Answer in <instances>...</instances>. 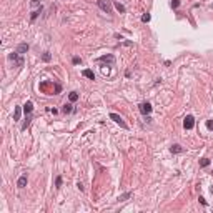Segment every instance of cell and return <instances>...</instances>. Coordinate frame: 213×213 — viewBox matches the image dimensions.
Here are the masks:
<instances>
[{"label": "cell", "instance_id": "1", "mask_svg": "<svg viewBox=\"0 0 213 213\" xmlns=\"http://www.w3.org/2000/svg\"><path fill=\"white\" fill-rule=\"evenodd\" d=\"M9 62H12V63H13V67H17V68L23 67V57L20 55L17 50H15L13 53H10V55H9Z\"/></svg>", "mask_w": 213, "mask_h": 213}, {"label": "cell", "instance_id": "2", "mask_svg": "<svg viewBox=\"0 0 213 213\" xmlns=\"http://www.w3.org/2000/svg\"><path fill=\"white\" fill-rule=\"evenodd\" d=\"M112 0H97V5L103 10L105 13H112Z\"/></svg>", "mask_w": 213, "mask_h": 213}, {"label": "cell", "instance_id": "3", "mask_svg": "<svg viewBox=\"0 0 213 213\" xmlns=\"http://www.w3.org/2000/svg\"><path fill=\"white\" fill-rule=\"evenodd\" d=\"M110 120H113L116 125H120L122 128H125V130L128 128V125H126L125 122H123V118H122L120 115H116V113H110Z\"/></svg>", "mask_w": 213, "mask_h": 213}, {"label": "cell", "instance_id": "4", "mask_svg": "<svg viewBox=\"0 0 213 213\" xmlns=\"http://www.w3.org/2000/svg\"><path fill=\"white\" fill-rule=\"evenodd\" d=\"M138 108H140V112H142V113H143L145 116L152 113V105H150L148 102H143V103H140V107H138Z\"/></svg>", "mask_w": 213, "mask_h": 213}, {"label": "cell", "instance_id": "5", "mask_svg": "<svg viewBox=\"0 0 213 213\" xmlns=\"http://www.w3.org/2000/svg\"><path fill=\"white\" fill-rule=\"evenodd\" d=\"M183 126L186 128V130H192L195 126V118L192 115H186V118H185V122H183Z\"/></svg>", "mask_w": 213, "mask_h": 213}, {"label": "cell", "instance_id": "6", "mask_svg": "<svg viewBox=\"0 0 213 213\" xmlns=\"http://www.w3.org/2000/svg\"><path fill=\"white\" fill-rule=\"evenodd\" d=\"M103 62H108L110 65H113L115 63V57L113 55H103V57L98 58V63H103Z\"/></svg>", "mask_w": 213, "mask_h": 213}, {"label": "cell", "instance_id": "7", "mask_svg": "<svg viewBox=\"0 0 213 213\" xmlns=\"http://www.w3.org/2000/svg\"><path fill=\"white\" fill-rule=\"evenodd\" d=\"M27 182H29V178H27V175H22L19 180H17V186L19 188H25V185H27Z\"/></svg>", "mask_w": 213, "mask_h": 213}, {"label": "cell", "instance_id": "8", "mask_svg": "<svg viewBox=\"0 0 213 213\" xmlns=\"http://www.w3.org/2000/svg\"><path fill=\"white\" fill-rule=\"evenodd\" d=\"M32 110H33V103L32 102H25V105H23V112H25V115H30L32 113Z\"/></svg>", "mask_w": 213, "mask_h": 213}, {"label": "cell", "instance_id": "9", "mask_svg": "<svg viewBox=\"0 0 213 213\" xmlns=\"http://www.w3.org/2000/svg\"><path fill=\"white\" fill-rule=\"evenodd\" d=\"M17 52H19L20 55L27 53V52H29V45H27V43H20L19 47H17Z\"/></svg>", "mask_w": 213, "mask_h": 213}, {"label": "cell", "instance_id": "10", "mask_svg": "<svg viewBox=\"0 0 213 213\" xmlns=\"http://www.w3.org/2000/svg\"><path fill=\"white\" fill-rule=\"evenodd\" d=\"M82 75H83V77H87V78H90V80H95V73H93L92 70H88V68H85V70L82 72Z\"/></svg>", "mask_w": 213, "mask_h": 213}, {"label": "cell", "instance_id": "11", "mask_svg": "<svg viewBox=\"0 0 213 213\" xmlns=\"http://www.w3.org/2000/svg\"><path fill=\"white\" fill-rule=\"evenodd\" d=\"M20 113H22V108L15 107V112H13V122H19L20 120Z\"/></svg>", "mask_w": 213, "mask_h": 213}, {"label": "cell", "instance_id": "12", "mask_svg": "<svg viewBox=\"0 0 213 213\" xmlns=\"http://www.w3.org/2000/svg\"><path fill=\"white\" fill-rule=\"evenodd\" d=\"M170 152H172V153H182V152H183V148H182L180 145H172Z\"/></svg>", "mask_w": 213, "mask_h": 213}, {"label": "cell", "instance_id": "13", "mask_svg": "<svg viewBox=\"0 0 213 213\" xmlns=\"http://www.w3.org/2000/svg\"><path fill=\"white\" fill-rule=\"evenodd\" d=\"M113 5H115V9L118 10V12H120V13H125V7H123V5H122V3H120V2H113Z\"/></svg>", "mask_w": 213, "mask_h": 213}, {"label": "cell", "instance_id": "14", "mask_svg": "<svg viewBox=\"0 0 213 213\" xmlns=\"http://www.w3.org/2000/svg\"><path fill=\"white\" fill-rule=\"evenodd\" d=\"M30 7H32L33 10L40 9V7H42V5H40V0H32V2H30Z\"/></svg>", "mask_w": 213, "mask_h": 213}, {"label": "cell", "instance_id": "15", "mask_svg": "<svg viewBox=\"0 0 213 213\" xmlns=\"http://www.w3.org/2000/svg\"><path fill=\"white\" fill-rule=\"evenodd\" d=\"M72 110H73V108H72V105H70V103H65V105H63V108H62V112H63V113H70Z\"/></svg>", "mask_w": 213, "mask_h": 213}, {"label": "cell", "instance_id": "16", "mask_svg": "<svg viewBox=\"0 0 213 213\" xmlns=\"http://www.w3.org/2000/svg\"><path fill=\"white\" fill-rule=\"evenodd\" d=\"M68 98H70V102H77V100H78V93H77V92H72V93L68 95Z\"/></svg>", "mask_w": 213, "mask_h": 213}, {"label": "cell", "instance_id": "17", "mask_svg": "<svg viewBox=\"0 0 213 213\" xmlns=\"http://www.w3.org/2000/svg\"><path fill=\"white\" fill-rule=\"evenodd\" d=\"M30 120H32V116H30V115H27V120L23 122V125H22V130H27V126L30 125Z\"/></svg>", "mask_w": 213, "mask_h": 213}, {"label": "cell", "instance_id": "18", "mask_svg": "<svg viewBox=\"0 0 213 213\" xmlns=\"http://www.w3.org/2000/svg\"><path fill=\"white\" fill-rule=\"evenodd\" d=\"M132 196V193L128 192V193H125V195H122V196H118V202H125V200H128Z\"/></svg>", "mask_w": 213, "mask_h": 213}, {"label": "cell", "instance_id": "19", "mask_svg": "<svg viewBox=\"0 0 213 213\" xmlns=\"http://www.w3.org/2000/svg\"><path fill=\"white\" fill-rule=\"evenodd\" d=\"M208 165H210V160H208V158H202V160H200V166H208Z\"/></svg>", "mask_w": 213, "mask_h": 213}, {"label": "cell", "instance_id": "20", "mask_svg": "<svg viewBox=\"0 0 213 213\" xmlns=\"http://www.w3.org/2000/svg\"><path fill=\"white\" fill-rule=\"evenodd\" d=\"M150 19H152L150 13H143V15H142V22H150Z\"/></svg>", "mask_w": 213, "mask_h": 213}, {"label": "cell", "instance_id": "21", "mask_svg": "<svg viewBox=\"0 0 213 213\" xmlns=\"http://www.w3.org/2000/svg\"><path fill=\"white\" fill-rule=\"evenodd\" d=\"M42 58H43V62H50V58H52V57H50V53H49V52H45V53L42 55Z\"/></svg>", "mask_w": 213, "mask_h": 213}, {"label": "cell", "instance_id": "22", "mask_svg": "<svg viewBox=\"0 0 213 213\" xmlns=\"http://www.w3.org/2000/svg\"><path fill=\"white\" fill-rule=\"evenodd\" d=\"M178 5H180V0H172V7H173V9H176Z\"/></svg>", "mask_w": 213, "mask_h": 213}, {"label": "cell", "instance_id": "23", "mask_svg": "<svg viewBox=\"0 0 213 213\" xmlns=\"http://www.w3.org/2000/svg\"><path fill=\"white\" fill-rule=\"evenodd\" d=\"M206 126H208V130H213V120H208V122H206Z\"/></svg>", "mask_w": 213, "mask_h": 213}, {"label": "cell", "instance_id": "24", "mask_svg": "<svg viewBox=\"0 0 213 213\" xmlns=\"http://www.w3.org/2000/svg\"><path fill=\"white\" fill-rule=\"evenodd\" d=\"M73 63H75V65H78V63H82V58H78V57H73Z\"/></svg>", "mask_w": 213, "mask_h": 213}, {"label": "cell", "instance_id": "25", "mask_svg": "<svg viewBox=\"0 0 213 213\" xmlns=\"http://www.w3.org/2000/svg\"><path fill=\"white\" fill-rule=\"evenodd\" d=\"M55 183H57V186H62V176H57V180H55Z\"/></svg>", "mask_w": 213, "mask_h": 213}, {"label": "cell", "instance_id": "26", "mask_svg": "<svg viewBox=\"0 0 213 213\" xmlns=\"http://www.w3.org/2000/svg\"><path fill=\"white\" fill-rule=\"evenodd\" d=\"M200 203H202V205H206V200H205V198H202V196H200Z\"/></svg>", "mask_w": 213, "mask_h": 213}]
</instances>
